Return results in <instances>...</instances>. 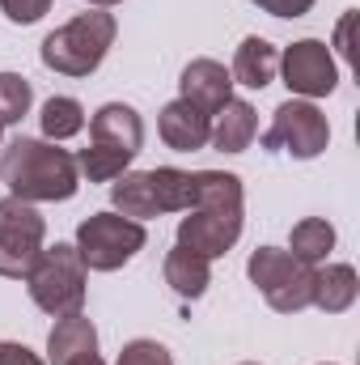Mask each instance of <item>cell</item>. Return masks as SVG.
I'll use <instances>...</instances> for the list:
<instances>
[{
	"mask_svg": "<svg viewBox=\"0 0 360 365\" xmlns=\"http://www.w3.org/2000/svg\"><path fill=\"white\" fill-rule=\"evenodd\" d=\"M0 179L26 200H68L77 191V166L51 145L13 140L0 158Z\"/></svg>",
	"mask_w": 360,
	"mask_h": 365,
	"instance_id": "1",
	"label": "cell"
},
{
	"mask_svg": "<svg viewBox=\"0 0 360 365\" xmlns=\"http://www.w3.org/2000/svg\"><path fill=\"white\" fill-rule=\"evenodd\" d=\"M199 217L182 221V247L195 255H221L238 238V179L233 175H195Z\"/></svg>",
	"mask_w": 360,
	"mask_h": 365,
	"instance_id": "2",
	"label": "cell"
},
{
	"mask_svg": "<svg viewBox=\"0 0 360 365\" xmlns=\"http://www.w3.org/2000/svg\"><path fill=\"white\" fill-rule=\"evenodd\" d=\"M110 34H115V21L106 13H85L81 21L64 26L60 34H51L43 43V60L51 68H60V73H73V77L77 73H90L93 64L102 60Z\"/></svg>",
	"mask_w": 360,
	"mask_h": 365,
	"instance_id": "3",
	"label": "cell"
},
{
	"mask_svg": "<svg viewBox=\"0 0 360 365\" xmlns=\"http://www.w3.org/2000/svg\"><path fill=\"white\" fill-rule=\"evenodd\" d=\"M115 204L127 217H153L166 208H186L195 204V179L179 170H153V175H132L115 182Z\"/></svg>",
	"mask_w": 360,
	"mask_h": 365,
	"instance_id": "4",
	"label": "cell"
},
{
	"mask_svg": "<svg viewBox=\"0 0 360 365\" xmlns=\"http://www.w3.org/2000/svg\"><path fill=\"white\" fill-rule=\"evenodd\" d=\"M30 289L38 297L43 310L51 314H77L81 306V264L73 255V247H55L47 255H38V268L30 272Z\"/></svg>",
	"mask_w": 360,
	"mask_h": 365,
	"instance_id": "5",
	"label": "cell"
},
{
	"mask_svg": "<svg viewBox=\"0 0 360 365\" xmlns=\"http://www.w3.org/2000/svg\"><path fill=\"white\" fill-rule=\"evenodd\" d=\"M144 247V230L136 221H123L115 212H102V217H90L81 225V255L90 268H119L123 259H132L136 251Z\"/></svg>",
	"mask_w": 360,
	"mask_h": 365,
	"instance_id": "6",
	"label": "cell"
},
{
	"mask_svg": "<svg viewBox=\"0 0 360 365\" xmlns=\"http://www.w3.org/2000/svg\"><path fill=\"white\" fill-rule=\"evenodd\" d=\"M38 238H43L38 212L21 200H0V272H30V264L38 259Z\"/></svg>",
	"mask_w": 360,
	"mask_h": 365,
	"instance_id": "7",
	"label": "cell"
},
{
	"mask_svg": "<svg viewBox=\"0 0 360 365\" xmlns=\"http://www.w3.org/2000/svg\"><path fill=\"white\" fill-rule=\"evenodd\" d=\"M280 140H288L292 153L314 158L322 149V140H327V128H322V119H318L314 106L288 102V106H280V119H275V132L268 136V145H280Z\"/></svg>",
	"mask_w": 360,
	"mask_h": 365,
	"instance_id": "8",
	"label": "cell"
},
{
	"mask_svg": "<svg viewBox=\"0 0 360 365\" xmlns=\"http://www.w3.org/2000/svg\"><path fill=\"white\" fill-rule=\"evenodd\" d=\"M284 68H288V86H292V90L327 93L331 86H335V68H331L322 43H297V47L288 51Z\"/></svg>",
	"mask_w": 360,
	"mask_h": 365,
	"instance_id": "9",
	"label": "cell"
},
{
	"mask_svg": "<svg viewBox=\"0 0 360 365\" xmlns=\"http://www.w3.org/2000/svg\"><path fill=\"white\" fill-rule=\"evenodd\" d=\"M93 140L132 158L140 149V119H136V110L132 106H102L97 119H93Z\"/></svg>",
	"mask_w": 360,
	"mask_h": 365,
	"instance_id": "10",
	"label": "cell"
},
{
	"mask_svg": "<svg viewBox=\"0 0 360 365\" xmlns=\"http://www.w3.org/2000/svg\"><path fill=\"white\" fill-rule=\"evenodd\" d=\"M182 93H186L191 106H225V102H229V77H225L221 64L199 60V64L186 68V77H182Z\"/></svg>",
	"mask_w": 360,
	"mask_h": 365,
	"instance_id": "11",
	"label": "cell"
},
{
	"mask_svg": "<svg viewBox=\"0 0 360 365\" xmlns=\"http://www.w3.org/2000/svg\"><path fill=\"white\" fill-rule=\"evenodd\" d=\"M162 136H166L174 149H199V145L208 140V119L199 115V106H191V102L182 98L174 106H166V115H162Z\"/></svg>",
	"mask_w": 360,
	"mask_h": 365,
	"instance_id": "12",
	"label": "cell"
},
{
	"mask_svg": "<svg viewBox=\"0 0 360 365\" xmlns=\"http://www.w3.org/2000/svg\"><path fill=\"white\" fill-rule=\"evenodd\" d=\"M93 327L90 319H81V314H68L55 331H51V361L55 365H68L73 357H81V353H93Z\"/></svg>",
	"mask_w": 360,
	"mask_h": 365,
	"instance_id": "13",
	"label": "cell"
},
{
	"mask_svg": "<svg viewBox=\"0 0 360 365\" xmlns=\"http://www.w3.org/2000/svg\"><path fill=\"white\" fill-rule=\"evenodd\" d=\"M250 132H255V110L242 106V102H225L221 123L208 128V136L216 140V149H229V153H238V149L250 140Z\"/></svg>",
	"mask_w": 360,
	"mask_h": 365,
	"instance_id": "14",
	"label": "cell"
},
{
	"mask_svg": "<svg viewBox=\"0 0 360 365\" xmlns=\"http://www.w3.org/2000/svg\"><path fill=\"white\" fill-rule=\"evenodd\" d=\"M275 73V51H271L263 38H250L242 51H238V64H233V77L250 90H263Z\"/></svg>",
	"mask_w": 360,
	"mask_h": 365,
	"instance_id": "15",
	"label": "cell"
},
{
	"mask_svg": "<svg viewBox=\"0 0 360 365\" xmlns=\"http://www.w3.org/2000/svg\"><path fill=\"white\" fill-rule=\"evenodd\" d=\"M170 284L179 289V293H199L203 289V280H208V268H203V255H195V251H186V247H179L174 255H170Z\"/></svg>",
	"mask_w": 360,
	"mask_h": 365,
	"instance_id": "16",
	"label": "cell"
},
{
	"mask_svg": "<svg viewBox=\"0 0 360 365\" xmlns=\"http://www.w3.org/2000/svg\"><path fill=\"white\" fill-rule=\"evenodd\" d=\"M81 123H85V119H81V106H77L73 98H51V102L43 106V132L55 136V140L81 132Z\"/></svg>",
	"mask_w": 360,
	"mask_h": 365,
	"instance_id": "17",
	"label": "cell"
},
{
	"mask_svg": "<svg viewBox=\"0 0 360 365\" xmlns=\"http://www.w3.org/2000/svg\"><path fill=\"white\" fill-rule=\"evenodd\" d=\"M30 106V86L13 73H0V123H13L21 119Z\"/></svg>",
	"mask_w": 360,
	"mask_h": 365,
	"instance_id": "18",
	"label": "cell"
},
{
	"mask_svg": "<svg viewBox=\"0 0 360 365\" xmlns=\"http://www.w3.org/2000/svg\"><path fill=\"white\" fill-rule=\"evenodd\" d=\"M127 162H132L127 153L106 149V145H93V149H85V153H81V166L90 170V179H110V175H119Z\"/></svg>",
	"mask_w": 360,
	"mask_h": 365,
	"instance_id": "19",
	"label": "cell"
},
{
	"mask_svg": "<svg viewBox=\"0 0 360 365\" xmlns=\"http://www.w3.org/2000/svg\"><path fill=\"white\" fill-rule=\"evenodd\" d=\"M292 242H297V255H301V259H318V255L331 247V230H327L322 221H305V225L292 234Z\"/></svg>",
	"mask_w": 360,
	"mask_h": 365,
	"instance_id": "20",
	"label": "cell"
},
{
	"mask_svg": "<svg viewBox=\"0 0 360 365\" xmlns=\"http://www.w3.org/2000/svg\"><path fill=\"white\" fill-rule=\"evenodd\" d=\"M119 365H170V357H166L162 344H153V340H136V344L123 349Z\"/></svg>",
	"mask_w": 360,
	"mask_h": 365,
	"instance_id": "21",
	"label": "cell"
},
{
	"mask_svg": "<svg viewBox=\"0 0 360 365\" xmlns=\"http://www.w3.org/2000/svg\"><path fill=\"white\" fill-rule=\"evenodd\" d=\"M0 4L9 9L13 21H34V17L47 13V0H0Z\"/></svg>",
	"mask_w": 360,
	"mask_h": 365,
	"instance_id": "22",
	"label": "cell"
},
{
	"mask_svg": "<svg viewBox=\"0 0 360 365\" xmlns=\"http://www.w3.org/2000/svg\"><path fill=\"white\" fill-rule=\"evenodd\" d=\"M0 365H43V361L21 344H0Z\"/></svg>",
	"mask_w": 360,
	"mask_h": 365,
	"instance_id": "23",
	"label": "cell"
},
{
	"mask_svg": "<svg viewBox=\"0 0 360 365\" xmlns=\"http://www.w3.org/2000/svg\"><path fill=\"white\" fill-rule=\"evenodd\" d=\"M259 4H263V9H271L275 17H297L309 0H259Z\"/></svg>",
	"mask_w": 360,
	"mask_h": 365,
	"instance_id": "24",
	"label": "cell"
},
{
	"mask_svg": "<svg viewBox=\"0 0 360 365\" xmlns=\"http://www.w3.org/2000/svg\"><path fill=\"white\" fill-rule=\"evenodd\" d=\"M68 365H102V361H97L93 353H81V357H73V361H68Z\"/></svg>",
	"mask_w": 360,
	"mask_h": 365,
	"instance_id": "25",
	"label": "cell"
}]
</instances>
